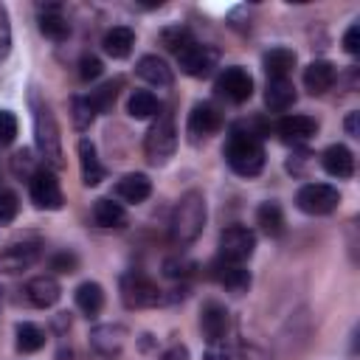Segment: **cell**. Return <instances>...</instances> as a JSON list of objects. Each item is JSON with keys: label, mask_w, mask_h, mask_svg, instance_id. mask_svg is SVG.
I'll use <instances>...</instances> for the list:
<instances>
[{"label": "cell", "mask_w": 360, "mask_h": 360, "mask_svg": "<svg viewBox=\"0 0 360 360\" xmlns=\"http://www.w3.org/2000/svg\"><path fill=\"white\" fill-rule=\"evenodd\" d=\"M225 163L239 177H256L264 169L262 135L253 132L250 127H242V124L231 127L228 141H225Z\"/></svg>", "instance_id": "6da1fadb"}, {"label": "cell", "mask_w": 360, "mask_h": 360, "mask_svg": "<svg viewBox=\"0 0 360 360\" xmlns=\"http://www.w3.org/2000/svg\"><path fill=\"white\" fill-rule=\"evenodd\" d=\"M31 110H34V138H37V149H39L45 166L62 169L65 166V155H62L59 124H56L48 101H42L37 93H31Z\"/></svg>", "instance_id": "7a4b0ae2"}, {"label": "cell", "mask_w": 360, "mask_h": 360, "mask_svg": "<svg viewBox=\"0 0 360 360\" xmlns=\"http://www.w3.org/2000/svg\"><path fill=\"white\" fill-rule=\"evenodd\" d=\"M205 225V197L202 191H186L172 214V225H169V236L177 248L191 245Z\"/></svg>", "instance_id": "3957f363"}, {"label": "cell", "mask_w": 360, "mask_h": 360, "mask_svg": "<svg viewBox=\"0 0 360 360\" xmlns=\"http://www.w3.org/2000/svg\"><path fill=\"white\" fill-rule=\"evenodd\" d=\"M177 149V129H174V121L172 115H158V121L149 127L146 132V141H143V152H146V160L152 166H163Z\"/></svg>", "instance_id": "277c9868"}, {"label": "cell", "mask_w": 360, "mask_h": 360, "mask_svg": "<svg viewBox=\"0 0 360 360\" xmlns=\"http://www.w3.org/2000/svg\"><path fill=\"white\" fill-rule=\"evenodd\" d=\"M121 301L129 309H146V307H158L166 301L163 290L143 273H127L121 276Z\"/></svg>", "instance_id": "5b68a950"}, {"label": "cell", "mask_w": 360, "mask_h": 360, "mask_svg": "<svg viewBox=\"0 0 360 360\" xmlns=\"http://www.w3.org/2000/svg\"><path fill=\"white\" fill-rule=\"evenodd\" d=\"M338 202H340V191L335 186H329V183H307L295 194V205L304 214H312V217H321V214L335 211Z\"/></svg>", "instance_id": "8992f818"}, {"label": "cell", "mask_w": 360, "mask_h": 360, "mask_svg": "<svg viewBox=\"0 0 360 360\" xmlns=\"http://www.w3.org/2000/svg\"><path fill=\"white\" fill-rule=\"evenodd\" d=\"M28 194H31V202L42 211H59L65 205V197H62V188H59V180L53 172L48 169H37L28 180Z\"/></svg>", "instance_id": "52a82bcc"}, {"label": "cell", "mask_w": 360, "mask_h": 360, "mask_svg": "<svg viewBox=\"0 0 360 360\" xmlns=\"http://www.w3.org/2000/svg\"><path fill=\"white\" fill-rule=\"evenodd\" d=\"M256 250V233L248 225H231L219 233V259L228 262H245Z\"/></svg>", "instance_id": "ba28073f"}, {"label": "cell", "mask_w": 360, "mask_h": 360, "mask_svg": "<svg viewBox=\"0 0 360 360\" xmlns=\"http://www.w3.org/2000/svg\"><path fill=\"white\" fill-rule=\"evenodd\" d=\"M217 93L219 96H225L228 101H233V104H242V101H248L250 96H253V76L245 70V68H239V65H231V68H225L219 76H217Z\"/></svg>", "instance_id": "9c48e42d"}, {"label": "cell", "mask_w": 360, "mask_h": 360, "mask_svg": "<svg viewBox=\"0 0 360 360\" xmlns=\"http://www.w3.org/2000/svg\"><path fill=\"white\" fill-rule=\"evenodd\" d=\"M217 59H219L217 48H211V45H200V42H191L188 48H183V51L177 53L180 70H183L186 76H194V79L208 76V73L217 68Z\"/></svg>", "instance_id": "30bf717a"}, {"label": "cell", "mask_w": 360, "mask_h": 360, "mask_svg": "<svg viewBox=\"0 0 360 360\" xmlns=\"http://www.w3.org/2000/svg\"><path fill=\"white\" fill-rule=\"evenodd\" d=\"M186 129H188L191 141L208 138V135H214V132H219V129H222V112H219L211 101H200V104H194V107H191Z\"/></svg>", "instance_id": "8fae6325"}, {"label": "cell", "mask_w": 360, "mask_h": 360, "mask_svg": "<svg viewBox=\"0 0 360 360\" xmlns=\"http://www.w3.org/2000/svg\"><path fill=\"white\" fill-rule=\"evenodd\" d=\"M39 259V242H14L0 253V273H22Z\"/></svg>", "instance_id": "7c38bea8"}, {"label": "cell", "mask_w": 360, "mask_h": 360, "mask_svg": "<svg viewBox=\"0 0 360 360\" xmlns=\"http://www.w3.org/2000/svg\"><path fill=\"white\" fill-rule=\"evenodd\" d=\"M211 276L217 284H222L225 290H231L233 295H242L248 292L250 287V273L239 264V262H228V259H217L211 264Z\"/></svg>", "instance_id": "4fadbf2b"}, {"label": "cell", "mask_w": 360, "mask_h": 360, "mask_svg": "<svg viewBox=\"0 0 360 360\" xmlns=\"http://www.w3.org/2000/svg\"><path fill=\"white\" fill-rule=\"evenodd\" d=\"M228 326H231L228 309L219 301H208L202 307V315H200V329H202L205 340L208 343H222L225 335H228Z\"/></svg>", "instance_id": "5bb4252c"}, {"label": "cell", "mask_w": 360, "mask_h": 360, "mask_svg": "<svg viewBox=\"0 0 360 360\" xmlns=\"http://www.w3.org/2000/svg\"><path fill=\"white\" fill-rule=\"evenodd\" d=\"M321 166H323L326 174H332V177H338V180H349V177L354 174V155H352L349 146L332 143V146L323 149Z\"/></svg>", "instance_id": "9a60e30c"}, {"label": "cell", "mask_w": 360, "mask_h": 360, "mask_svg": "<svg viewBox=\"0 0 360 360\" xmlns=\"http://www.w3.org/2000/svg\"><path fill=\"white\" fill-rule=\"evenodd\" d=\"M124 343H127V329L121 323H101L90 332V346L104 357L118 354L124 349Z\"/></svg>", "instance_id": "2e32d148"}, {"label": "cell", "mask_w": 360, "mask_h": 360, "mask_svg": "<svg viewBox=\"0 0 360 360\" xmlns=\"http://www.w3.org/2000/svg\"><path fill=\"white\" fill-rule=\"evenodd\" d=\"M335 79H338V70H335V65L326 62V59H315V62H309V65L304 68V87H307L312 96H323V93L335 84Z\"/></svg>", "instance_id": "e0dca14e"}, {"label": "cell", "mask_w": 360, "mask_h": 360, "mask_svg": "<svg viewBox=\"0 0 360 360\" xmlns=\"http://www.w3.org/2000/svg\"><path fill=\"white\" fill-rule=\"evenodd\" d=\"M278 135L287 143H304L318 132V121L312 115H284L278 121Z\"/></svg>", "instance_id": "ac0fdd59"}, {"label": "cell", "mask_w": 360, "mask_h": 360, "mask_svg": "<svg viewBox=\"0 0 360 360\" xmlns=\"http://www.w3.org/2000/svg\"><path fill=\"white\" fill-rule=\"evenodd\" d=\"M59 295H62V290H59V281L53 276H37L25 284V298L39 309L53 307L59 301Z\"/></svg>", "instance_id": "d6986e66"}, {"label": "cell", "mask_w": 360, "mask_h": 360, "mask_svg": "<svg viewBox=\"0 0 360 360\" xmlns=\"http://www.w3.org/2000/svg\"><path fill=\"white\" fill-rule=\"evenodd\" d=\"M149 194H152V180L146 174H141V172L124 174L115 183V197L124 200V202H143Z\"/></svg>", "instance_id": "ffe728a7"}, {"label": "cell", "mask_w": 360, "mask_h": 360, "mask_svg": "<svg viewBox=\"0 0 360 360\" xmlns=\"http://www.w3.org/2000/svg\"><path fill=\"white\" fill-rule=\"evenodd\" d=\"M264 104L273 112H284L295 104V84L290 79H267L264 87Z\"/></svg>", "instance_id": "44dd1931"}, {"label": "cell", "mask_w": 360, "mask_h": 360, "mask_svg": "<svg viewBox=\"0 0 360 360\" xmlns=\"http://www.w3.org/2000/svg\"><path fill=\"white\" fill-rule=\"evenodd\" d=\"M132 45H135V31L127 28V25H112V28L101 37V48H104V53L112 56V59L129 56Z\"/></svg>", "instance_id": "7402d4cb"}, {"label": "cell", "mask_w": 360, "mask_h": 360, "mask_svg": "<svg viewBox=\"0 0 360 360\" xmlns=\"http://www.w3.org/2000/svg\"><path fill=\"white\" fill-rule=\"evenodd\" d=\"M79 166H82V183L84 186H98L104 180V174H107L101 160H98V155H96V146L87 138L79 141Z\"/></svg>", "instance_id": "603a6c76"}, {"label": "cell", "mask_w": 360, "mask_h": 360, "mask_svg": "<svg viewBox=\"0 0 360 360\" xmlns=\"http://www.w3.org/2000/svg\"><path fill=\"white\" fill-rule=\"evenodd\" d=\"M135 73H138L143 82L158 84V87L172 84V68H169V65H166L160 56H155V53L141 56V59H138V65H135Z\"/></svg>", "instance_id": "cb8c5ba5"}, {"label": "cell", "mask_w": 360, "mask_h": 360, "mask_svg": "<svg viewBox=\"0 0 360 360\" xmlns=\"http://www.w3.org/2000/svg\"><path fill=\"white\" fill-rule=\"evenodd\" d=\"M267 79H287V73L295 68V51L292 48H270L262 59Z\"/></svg>", "instance_id": "d4e9b609"}, {"label": "cell", "mask_w": 360, "mask_h": 360, "mask_svg": "<svg viewBox=\"0 0 360 360\" xmlns=\"http://www.w3.org/2000/svg\"><path fill=\"white\" fill-rule=\"evenodd\" d=\"M39 31H42L48 39L62 42V39L70 37V22L62 17L59 6H45L42 14H39Z\"/></svg>", "instance_id": "484cf974"}, {"label": "cell", "mask_w": 360, "mask_h": 360, "mask_svg": "<svg viewBox=\"0 0 360 360\" xmlns=\"http://www.w3.org/2000/svg\"><path fill=\"white\" fill-rule=\"evenodd\" d=\"M93 219L98 228H121L127 222V211L121 202L110 200V197H101L93 202Z\"/></svg>", "instance_id": "4316f807"}, {"label": "cell", "mask_w": 360, "mask_h": 360, "mask_svg": "<svg viewBox=\"0 0 360 360\" xmlns=\"http://www.w3.org/2000/svg\"><path fill=\"white\" fill-rule=\"evenodd\" d=\"M76 307L87 315V318H96L101 309H104V290L101 284L96 281H84L76 287Z\"/></svg>", "instance_id": "83f0119b"}, {"label": "cell", "mask_w": 360, "mask_h": 360, "mask_svg": "<svg viewBox=\"0 0 360 360\" xmlns=\"http://www.w3.org/2000/svg\"><path fill=\"white\" fill-rule=\"evenodd\" d=\"M127 112L132 118L143 121V118H152V115L160 112V101H158V96L152 90H135L129 96V101H127Z\"/></svg>", "instance_id": "f1b7e54d"}, {"label": "cell", "mask_w": 360, "mask_h": 360, "mask_svg": "<svg viewBox=\"0 0 360 360\" xmlns=\"http://www.w3.org/2000/svg\"><path fill=\"white\" fill-rule=\"evenodd\" d=\"M256 225L267 233V236H281L284 233V214L278 202H262L256 211Z\"/></svg>", "instance_id": "f546056e"}, {"label": "cell", "mask_w": 360, "mask_h": 360, "mask_svg": "<svg viewBox=\"0 0 360 360\" xmlns=\"http://www.w3.org/2000/svg\"><path fill=\"white\" fill-rule=\"evenodd\" d=\"M121 84H124L121 79H110V82L98 84V87L87 96V101H90V107L96 110V115H98V112H110V110H112V104H115V98H118Z\"/></svg>", "instance_id": "4dcf8cb0"}, {"label": "cell", "mask_w": 360, "mask_h": 360, "mask_svg": "<svg viewBox=\"0 0 360 360\" xmlns=\"http://www.w3.org/2000/svg\"><path fill=\"white\" fill-rule=\"evenodd\" d=\"M45 346V332L37 326V323H17V352L22 354H31V352H39Z\"/></svg>", "instance_id": "1f68e13d"}, {"label": "cell", "mask_w": 360, "mask_h": 360, "mask_svg": "<svg viewBox=\"0 0 360 360\" xmlns=\"http://www.w3.org/2000/svg\"><path fill=\"white\" fill-rule=\"evenodd\" d=\"M93 118H96V110L90 107L87 96H73L70 98V121H73V127L76 129H87L93 124Z\"/></svg>", "instance_id": "d6a6232c"}, {"label": "cell", "mask_w": 360, "mask_h": 360, "mask_svg": "<svg viewBox=\"0 0 360 360\" xmlns=\"http://www.w3.org/2000/svg\"><path fill=\"white\" fill-rule=\"evenodd\" d=\"M194 39H191V34L186 31V28H166L163 31V45L172 51V53H180L183 48H188Z\"/></svg>", "instance_id": "836d02e7"}, {"label": "cell", "mask_w": 360, "mask_h": 360, "mask_svg": "<svg viewBox=\"0 0 360 360\" xmlns=\"http://www.w3.org/2000/svg\"><path fill=\"white\" fill-rule=\"evenodd\" d=\"M20 211V200L11 188H0V225H8Z\"/></svg>", "instance_id": "e575fe53"}, {"label": "cell", "mask_w": 360, "mask_h": 360, "mask_svg": "<svg viewBox=\"0 0 360 360\" xmlns=\"http://www.w3.org/2000/svg\"><path fill=\"white\" fill-rule=\"evenodd\" d=\"M101 70H104V65H101V59L93 56V53H84V56L79 59V79H82V82H93V79H98Z\"/></svg>", "instance_id": "d590c367"}, {"label": "cell", "mask_w": 360, "mask_h": 360, "mask_svg": "<svg viewBox=\"0 0 360 360\" xmlns=\"http://www.w3.org/2000/svg\"><path fill=\"white\" fill-rule=\"evenodd\" d=\"M17 138V115L11 110H0V149Z\"/></svg>", "instance_id": "8d00e7d4"}, {"label": "cell", "mask_w": 360, "mask_h": 360, "mask_svg": "<svg viewBox=\"0 0 360 360\" xmlns=\"http://www.w3.org/2000/svg\"><path fill=\"white\" fill-rule=\"evenodd\" d=\"M51 270H56V273H76L79 270V256L73 250L53 253L51 256Z\"/></svg>", "instance_id": "74e56055"}, {"label": "cell", "mask_w": 360, "mask_h": 360, "mask_svg": "<svg viewBox=\"0 0 360 360\" xmlns=\"http://www.w3.org/2000/svg\"><path fill=\"white\" fill-rule=\"evenodd\" d=\"M8 51H11V25H8V11L0 3V62L8 56Z\"/></svg>", "instance_id": "f35d334b"}, {"label": "cell", "mask_w": 360, "mask_h": 360, "mask_svg": "<svg viewBox=\"0 0 360 360\" xmlns=\"http://www.w3.org/2000/svg\"><path fill=\"white\" fill-rule=\"evenodd\" d=\"M191 270H194V264H191L188 259H166V262H163V273H166L169 278H186Z\"/></svg>", "instance_id": "ab89813d"}, {"label": "cell", "mask_w": 360, "mask_h": 360, "mask_svg": "<svg viewBox=\"0 0 360 360\" xmlns=\"http://www.w3.org/2000/svg\"><path fill=\"white\" fill-rule=\"evenodd\" d=\"M25 172V177L31 180V174L37 172V169H31V152L28 149H20L17 155H14V174H22Z\"/></svg>", "instance_id": "60d3db41"}, {"label": "cell", "mask_w": 360, "mask_h": 360, "mask_svg": "<svg viewBox=\"0 0 360 360\" xmlns=\"http://www.w3.org/2000/svg\"><path fill=\"white\" fill-rule=\"evenodd\" d=\"M343 48H346V53H357L360 51V25L357 22L349 25V31L343 34Z\"/></svg>", "instance_id": "b9f144b4"}, {"label": "cell", "mask_w": 360, "mask_h": 360, "mask_svg": "<svg viewBox=\"0 0 360 360\" xmlns=\"http://www.w3.org/2000/svg\"><path fill=\"white\" fill-rule=\"evenodd\" d=\"M202 360H231V349L225 343H208Z\"/></svg>", "instance_id": "7bdbcfd3"}, {"label": "cell", "mask_w": 360, "mask_h": 360, "mask_svg": "<svg viewBox=\"0 0 360 360\" xmlns=\"http://www.w3.org/2000/svg\"><path fill=\"white\" fill-rule=\"evenodd\" d=\"M160 360H188V349H186L183 343H172V346L160 354Z\"/></svg>", "instance_id": "ee69618b"}, {"label": "cell", "mask_w": 360, "mask_h": 360, "mask_svg": "<svg viewBox=\"0 0 360 360\" xmlns=\"http://www.w3.org/2000/svg\"><path fill=\"white\" fill-rule=\"evenodd\" d=\"M357 115L360 112H349V118H346V135H352V138H357Z\"/></svg>", "instance_id": "f6af8a7d"}]
</instances>
